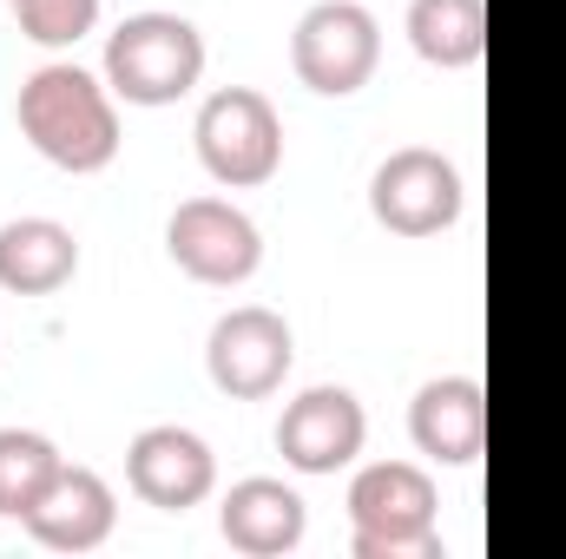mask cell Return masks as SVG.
<instances>
[{"label": "cell", "mask_w": 566, "mask_h": 559, "mask_svg": "<svg viewBox=\"0 0 566 559\" xmlns=\"http://www.w3.org/2000/svg\"><path fill=\"white\" fill-rule=\"evenodd\" d=\"M409 434L428 461L441 467H468L488 447V395L474 376H434L409 402Z\"/></svg>", "instance_id": "cell-12"}, {"label": "cell", "mask_w": 566, "mask_h": 559, "mask_svg": "<svg viewBox=\"0 0 566 559\" xmlns=\"http://www.w3.org/2000/svg\"><path fill=\"white\" fill-rule=\"evenodd\" d=\"M13 119H20L27 145H33L46 165H60V171H73V178L106 171V165L119 158V106H113V86L93 80V73L73 66V60L40 66V73L20 86Z\"/></svg>", "instance_id": "cell-1"}, {"label": "cell", "mask_w": 566, "mask_h": 559, "mask_svg": "<svg viewBox=\"0 0 566 559\" xmlns=\"http://www.w3.org/2000/svg\"><path fill=\"white\" fill-rule=\"evenodd\" d=\"M13 13L33 46H73L99 27V0H13Z\"/></svg>", "instance_id": "cell-17"}, {"label": "cell", "mask_w": 566, "mask_h": 559, "mask_svg": "<svg viewBox=\"0 0 566 559\" xmlns=\"http://www.w3.org/2000/svg\"><path fill=\"white\" fill-rule=\"evenodd\" d=\"M205 80V33L185 13H133L106 40V86L126 106H178Z\"/></svg>", "instance_id": "cell-3"}, {"label": "cell", "mask_w": 566, "mask_h": 559, "mask_svg": "<svg viewBox=\"0 0 566 559\" xmlns=\"http://www.w3.org/2000/svg\"><path fill=\"white\" fill-rule=\"evenodd\" d=\"M409 46L441 73L474 66L488 53V0H416L409 7Z\"/></svg>", "instance_id": "cell-15"}, {"label": "cell", "mask_w": 566, "mask_h": 559, "mask_svg": "<svg viewBox=\"0 0 566 559\" xmlns=\"http://www.w3.org/2000/svg\"><path fill=\"white\" fill-rule=\"evenodd\" d=\"M376 60H382V27L356 0H316L290 33V66L323 99H349L356 86H369Z\"/></svg>", "instance_id": "cell-5"}, {"label": "cell", "mask_w": 566, "mask_h": 559, "mask_svg": "<svg viewBox=\"0 0 566 559\" xmlns=\"http://www.w3.org/2000/svg\"><path fill=\"white\" fill-rule=\"evenodd\" d=\"M349 553L356 559H441L434 481L416 461H376L349 481Z\"/></svg>", "instance_id": "cell-2"}, {"label": "cell", "mask_w": 566, "mask_h": 559, "mask_svg": "<svg viewBox=\"0 0 566 559\" xmlns=\"http://www.w3.org/2000/svg\"><path fill=\"white\" fill-rule=\"evenodd\" d=\"M461 204H468L461 171H454L441 151H428V145L389 151V158L376 165V178H369V211H376V224L396 231V238H441V231L461 218Z\"/></svg>", "instance_id": "cell-7"}, {"label": "cell", "mask_w": 566, "mask_h": 559, "mask_svg": "<svg viewBox=\"0 0 566 559\" xmlns=\"http://www.w3.org/2000/svg\"><path fill=\"white\" fill-rule=\"evenodd\" d=\"M60 447L33 428H0V514L27 520V507L46 494V481L60 474Z\"/></svg>", "instance_id": "cell-16"}, {"label": "cell", "mask_w": 566, "mask_h": 559, "mask_svg": "<svg viewBox=\"0 0 566 559\" xmlns=\"http://www.w3.org/2000/svg\"><path fill=\"white\" fill-rule=\"evenodd\" d=\"M113 520H119V500H113V487L93 474V467H60L53 481H46V494L27 507V534L40 540V547H53V553H93V547H106L113 540Z\"/></svg>", "instance_id": "cell-11"}, {"label": "cell", "mask_w": 566, "mask_h": 559, "mask_svg": "<svg viewBox=\"0 0 566 559\" xmlns=\"http://www.w3.org/2000/svg\"><path fill=\"white\" fill-rule=\"evenodd\" d=\"M191 139H198V165L224 191H258L283 165V119L258 86H218L198 106Z\"/></svg>", "instance_id": "cell-4"}, {"label": "cell", "mask_w": 566, "mask_h": 559, "mask_svg": "<svg viewBox=\"0 0 566 559\" xmlns=\"http://www.w3.org/2000/svg\"><path fill=\"white\" fill-rule=\"evenodd\" d=\"M80 271V244L53 218H13L0 224V289L13 296H53Z\"/></svg>", "instance_id": "cell-14"}, {"label": "cell", "mask_w": 566, "mask_h": 559, "mask_svg": "<svg viewBox=\"0 0 566 559\" xmlns=\"http://www.w3.org/2000/svg\"><path fill=\"white\" fill-rule=\"evenodd\" d=\"M218 527H224V540L244 559H283V553L303 547L310 514H303V494H296V487H283L271 474H251V481H238V487L224 494Z\"/></svg>", "instance_id": "cell-13"}, {"label": "cell", "mask_w": 566, "mask_h": 559, "mask_svg": "<svg viewBox=\"0 0 566 559\" xmlns=\"http://www.w3.org/2000/svg\"><path fill=\"white\" fill-rule=\"evenodd\" d=\"M126 487L158 514H185L218 487V461H211L205 434L158 421V428L133 434V447H126Z\"/></svg>", "instance_id": "cell-9"}, {"label": "cell", "mask_w": 566, "mask_h": 559, "mask_svg": "<svg viewBox=\"0 0 566 559\" xmlns=\"http://www.w3.org/2000/svg\"><path fill=\"white\" fill-rule=\"evenodd\" d=\"M7 7H13V0H7Z\"/></svg>", "instance_id": "cell-18"}, {"label": "cell", "mask_w": 566, "mask_h": 559, "mask_svg": "<svg viewBox=\"0 0 566 559\" xmlns=\"http://www.w3.org/2000/svg\"><path fill=\"white\" fill-rule=\"evenodd\" d=\"M369 415L349 389H303L277 421V454L296 474H336L363 454Z\"/></svg>", "instance_id": "cell-10"}, {"label": "cell", "mask_w": 566, "mask_h": 559, "mask_svg": "<svg viewBox=\"0 0 566 559\" xmlns=\"http://www.w3.org/2000/svg\"><path fill=\"white\" fill-rule=\"evenodd\" d=\"M296 349H290V323L264 303H244V309H224L211 323V342H205V369L211 382L231 395V402H264L277 395L283 376H290Z\"/></svg>", "instance_id": "cell-8"}, {"label": "cell", "mask_w": 566, "mask_h": 559, "mask_svg": "<svg viewBox=\"0 0 566 559\" xmlns=\"http://www.w3.org/2000/svg\"><path fill=\"white\" fill-rule=\"evenodd\" d=\"M165 251L185 277L211 283V289H238L264 264V238L231 198H185L165 224Z\"/></svg>", "instance_id": "cell-6"}]
</instances>
